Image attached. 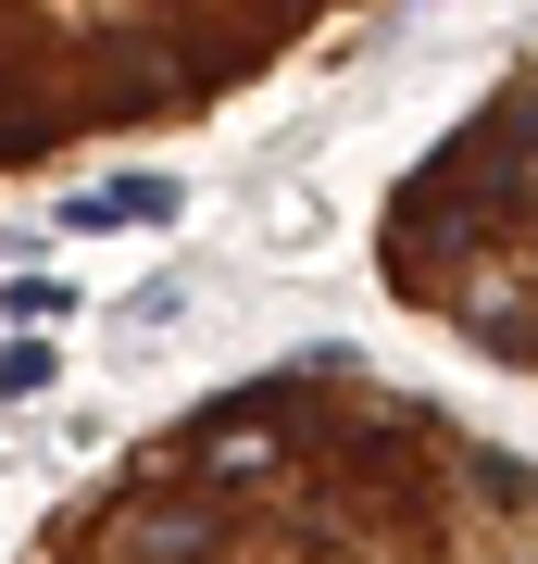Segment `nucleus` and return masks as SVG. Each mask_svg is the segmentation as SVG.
<instances>
[{"label": "nucleus", "instance_id": "f257e3e1", "mask_svg": "<svg viewBox=\"0 0 538 564\" xmlns=\"http://www.w3.org/2000/svg\"><path fill=\"white\" fill-rule=\"evenodd\" d=\"M351 0H0V163L200 113Z\"/></svg>", "mask_w": 538, "mask_h": 564}, {"label": "nucleus", "instance_id": "f03ea898", "mask_svg": "<svg viewBox=\"0 0 538 564\" xmlns=\"http://www.w3.org/2000/svg\"><path fill=\"white\" fill-rule=\"evenodd\" d=\"M63 226H76V239H100V226H176V176H113V188H76V202H63Z\"/></svg>", "mask_w": 538, "mask_h": 564}, {"label": "nucleus", "instance_id": "7ed1b4c3", "mask_svg": "<svg viewBox=\"0 0 538 564\" xmlns=\"http://www.w3.org/2000/svg\"><path fill=\"white\" fill-rule=\"evenodd\" d=\"M0 314H13V326H51V314H76V289H63V276H13Z\"/></svg>", "mask_w": 538, "mask_h": 564}, {"label": "nucleus", "instance_id": "20e7f679", "mask_svg": "<svg viewBox=\"0 0 538 564\" xmlns=\"http://www.w3.org/2000/svg\"><path fill=\"white\" fill-rule=\"evenodd\" d=\"M0 389H13V402H25V389H51V339H13V351H0Z\"/></svg>", "mask_w": 538, "mask_h": 564}, {"label": "nucleus", "instance_id": "39448f33", "mask_svg": "<svg viewBox=\"0 0 538 564\" xmlns=\"http://www.w3.org/2000/svg\"><path fill=\"white\" fill-rule=\"evenodd\" d=\"M176 314H188V289H176V276H151L139 302H125V326H176Z\"/></svg>", "mask_w": 538, "mask_h": 564}]
</instances>
